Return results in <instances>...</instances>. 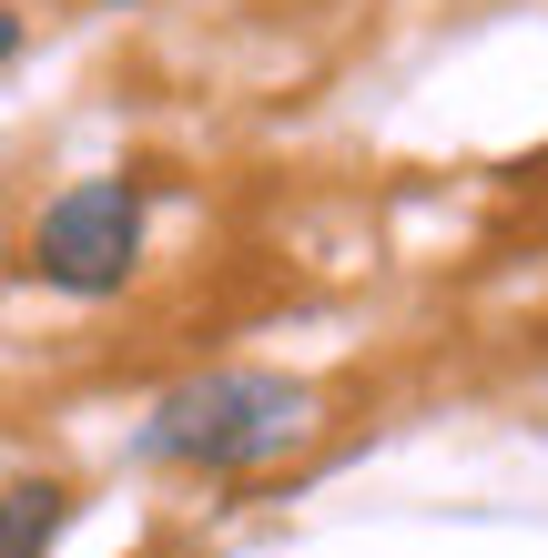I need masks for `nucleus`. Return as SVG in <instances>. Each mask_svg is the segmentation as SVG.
I'll list each match as a JSON object with an SVG mask.
<instances>
[{"label": "nucleus", "instance_id": "nucleus-1", "mask_svg": "<svg viewBox=\"0 0 548 558\" xmlns=\"http://www.w3.org/2000/svg\"><path fill=\"white\" fill-rule=\"evenodd\" d=\"M315 416H326V397H315L305 376H275V366H204L153 397L143 416V457L153 468H183V477H265L284 468Z\"/></svg>", "mask_w": 548, "mask_h": 558}, {"label": "nucleus", "instance_id": "nucleus-2", "mask_svg": "<svg viewBox=\"0 0 548 558\" xmlns=\"http://www.w3.org/2000/svg\"><path fill=\"white\" fill-rule=\"evenodd\" d=\"M143 244H153L143 183H133V173H92V183L51 193V204L31 214L21 265H31V284L72 294V305H102V294H122V284L143 275Z\"/></svg>", "mask_w": 548, "mask_h": 558}, {"label": "nucleus", "instance_id": "nucleus-3", "mask_svg": "<svg viewBox=\"0 0 548 558\" xmlns=\"http://www.w3.org/2000/svg\"><path fill=\"white\" fill-rule=\"evenodd\" d=\"M61 529H72V487H61V477L0 487V558H51Z\"/></svg>", "mask_w": 548, "mask_h": 558}, {"label": "nucleus", "instance_id": "nucleus-4", "mask_svg": "<svg viewBox=\"0 0 548 558\" xmlns=\"http://www.w3.org/2000/svg\"><path fill=\"white\" fill-rule=\"evenodd\" d=\"M11 61H21V11L0 0V72H11Z\"/></svg>", "mask_w": 548, "mask_h": 558}]
</instances>
